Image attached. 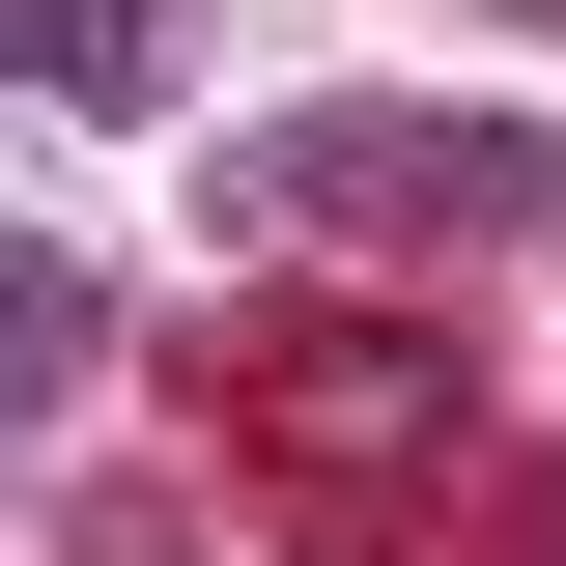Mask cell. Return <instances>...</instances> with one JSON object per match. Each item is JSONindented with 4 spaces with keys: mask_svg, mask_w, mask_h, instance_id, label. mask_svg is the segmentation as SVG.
Instances as JSON below:
<instances>
[{
    "mask_svg": "<svg viewBox=\"0 0 566 566\" xmlns=\"http://www.w3.org/2000/svg\"><path fill=\"white\" fill-rule=\"evenodd\" d=\"M0 85L29 114H170L199 85V0H0Z\"/></svg>",
    "mask_w": 566,
    "mask_h": 566,
    "instance_id": "3957f363",
    "label": "cell"
},
{
    "mask_svg": "<svg viewBox=\"0 0 566 566\" xmlns=\"http://www.w3.org/2000/svg\"><path fill=\"white\" fill-rule=\"evenodd\" d=\"M538 29H566V0H538Z\"/></svg>",
    "mask_w": 566,
    "mask_h": 566,
    "instance_id": "5b68a950",
    "label": "cell"
},
{
    "mask_svg": "<svg viewBox=\"0 0 566 566\" xmlns=\"http://www.w3.org/2000/svg\"><path fill=\"white\" fill-rule=\"evenodd\" d=\"M170 397H199L227 453H283V482H424V453L482 424L424 312H312V283H283V312H199V340H170Z\"/></svg>",
    "mask_w": 566,
    "mask_h": 566,
    "instance_id": "6da1fadb",
    "label": "cell"
},
{
    "mask_svg": "<svg viewBox=\"0 0 566 566\" xmlns=\"http://www.w3.org/2000/svg\"><path fill=\"white\" fill-rule=\"evenodd\" d=\"M227 227H283V255H424V227H566V170L510 114L340 85V114H255V142H227Z\"/></svg>",
    "mask_w": 566,
    "mask_h": 566,
    "instance_id": "7a4b0ae2",
    "label": "cell"
},
{
    "mask_svg": "<svg viewBox=\"0 0 566 566\" xmlns=\"http://www.w3.org/2000/svg\"><path fill=\"white\" fill-rule=\"evenodd\" d=\"M57 397H85V255L0 227V424H57Z\"/></svg>",
    "mask_w": 566,
    "mask_h": 566,
    "instance_id": "277c9868",
    "label": "cell"
}]
</instances>
